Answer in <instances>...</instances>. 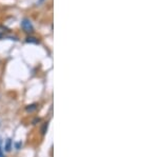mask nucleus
<instances>
[{
    "instance_id": "obj_7",
    "label": "nucleus",
    "mask_w": 158,
    "mask_h": 157,
    "mask_svg": "<svg viewBox=\"0 0 158 157\" xmlns=\"http://www.w3.org/2000/svg\"><path fill=\"white\" fill-rule=\"evenodd\" d=\"M43 1V0H39V2H42Z\"/></svg>"
},
{
    "instance_id": "obj_6",
    "label": "nucleus",
    "mask_w": 158,
    "mask_h": 157,
    "mask_svg": "<svg viewBox=\"0 0 158 157\" xmlns=\"http://www.w3.org/2000/svg\"><path fill=\"white\" fill-rule=\"evenodd\" d=\"M0 157H4L3 153H2V149H1V143H0Z\"/></svg>"
},
{
    "instance_id": "obj_5",
    "label": "nucleus",
    "mask_w": 158,
    "mask_h": 157,
    "mask_svg": "<svg viewBox=\"0 0 158 157\" xmlns=\"http://www.w3.org/2000/svg\"><path fill=\"white\" fill-rule=\"evenodd\" d=\"M48 126H49V123L47 122L44 126H43V128H42V130H41L42 134H45V132H47V130H48Z\"/></svg>"
},
{
    "instance_id": "obj_1",
    "label": "nucleus",
    "mask_w": 158,
    "mask_h": 157,
    "mask_svg": "<svg viewBox=\"0 0 158 157\" xmlns=\"http://www.w3.org/2000/svg\"><path fill=\"white\" fill-rule=\"evenodd\" d=\"M21 27L23 29V31L25 33H32L33 31H34V27H33L32 22H31L30 19H27V18H25V19L22 20Z\"/></svg>"
},
{
    "instance_id": "obj_4",
    "label": "nucleus",
    "mask_w": 158,
    "mask_h": 157,
    "mask_svg": "<svg viewBox=\"0 0 158 157\" xmlns=\"http://www.w3.org/2000/svg\"><path fill=\"white\" fill-rule=\"evenodd\" d=\"M27 42H31V43H38L39 40L35 37H27Z\"/></svg>"
},
{
    "instance_id": "obj_3",
    "label": "nucleus",
    "mask_w": 158,
    "mask_h": 157,
    "mask_svg": "<svg viewBox=\"0 0 158 157\" xmlns=\"http://www.w3.org/2000/svg\"><path fill=\"white\" fill-rule=\"evenodd\" d=\"M4 148H6V151H11V149H12V139H7L6 140V147H4Z\"/></svg>"
},
{
    "instance_id": "obj_2",
    "label": "nucleus",
    "mask_w": 158,
    "mask_h": 157,
    "mask_svg": "<svg viewBox=\"0 0 158 157\" xmlns=\"http://www.w3.org/2000/svg\"><path fill=\"white\" fill-rule=\"evenodd\" d=\"M37 109H38V105H37V103H33V105H27L25 110H27V112L32 113V112H34V111H36Z\"/></svg>"
}]
</instances>
